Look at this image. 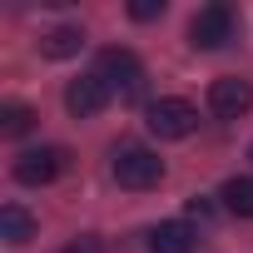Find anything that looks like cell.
<instances>
[{"instance_id": "6da1fadb", "label": "cell", "mask_w": 253, "mask_h": 253, "mask_svg": "<svg viewBox=\"0 0 253 253\" xmlns=\"http://www.w3.org/2000/svg\"><path fill=\"white\" fill-rule=\"evenodd\" d=\"M164 179V159L154 154V149H144V144H124V149H114V184L119 189H154Z\"/></svg>"}, {"instance_id": "7a4b0ae2", "label": "cell", "mask_w": 253, "mask_h": 253, "mask_svg": "<svg viewBox=\"0 0 253 253\" xmlns=\"http://www.w3.org/2000/svg\"><path fill=\"white\" fill-rule=\"evenodd\" d=\"M144 124H149L154 139H189V134L199 129V109H194L189 99L169 94V99H154V104H149Z\"/></svg>"}, {"instance_id": "3957f363", "label": "cell", "mask_w": 253, "mask_h": 253, "mask_svg": "<svg viewBox=\"0 0 253 253\" xmlns=\"http://www.w3.org/2000/svg\"><path fill=\"white\" fill-rule=\"evenodd\" d=\"M104 84H109V94H124V99H134L139 89H144V65H139V55L134 50H104L99 55V70H94Z\"/></svg>"}, {"instance_id": "277c9868", "label": "cell", "mask_w": 253, "mask_h": 253, "mask_svg": "<svg viewBox=\"0 0 253 253\" xmlns=\"http://www.w3.org/2000/svg\"><path fill=\"white\" fill-rule=\"evenodd\" d=\"M233 40V5H204L194 20H189V45L194 50H223Z\"/></svg>"}, {"instance_id": "5b68a950", "label": "cell", "mask_w": 253, "mask_h": 253, "mask_svg": "<svg viewBox=\"0 0 253 253\" xmlns=\"http://www.w3.org/2000/svg\"><path fill=\"white\" fill-rule=\"evenodd\" d=\"M209 109H213L218 119H243V114L253 109V84L238 80V75L213 80V84H209Z\"/></svg>"}, {"instance_id": "8992f818", "label": "cell", "mask_w": 253, "mask_h": 253, "mask_svg": "<svg viewBox=\"0 0 253 253\" xmlns=\"http://www.w3.org/2000/svg\"><path fill=\"white\" fill-rule=\"evenodd\" d=\"M65 164H70V154L65 149H25L20 159H15V179L20 184H30V189H40V184H50V179H60L65 174Z\"/></svg>"}, {"instance_id": "52a82bcc", "label": "cell", "mask_w": 253, "mask_h": 253, "mask_svg": "<svg viewBox=\"0 0 253 253\" xmlns=\"http://www.w3.org/2000/svg\"><path fill=\"white\" fill-rule=\"evenodd\" d=\"M104 104H109V84H104L99 75H80V80L65 84V109H70L75 119H94Z\"/></svg>"}, {"instance_id": "ba28073f", "label": "cell", "mask_w": 253, "mask_h": 253, "mask_svg": "<svg viewBox=\"0 0 253 253\" xmlns=\"http://www.w3.org/2000/svg\"><path fill=\"white\" fill-rule=\"evenodd\" d=\"M199 233L189 223H154L149 228V253H194Z\"/></svg>"}, {"instance_id": "9c48e42d", "label": "cell", "mask_w": 253, "mask_h": 253, "mask_svg": "<svg viewBox=\"0 0 253 253\" xmlns=\"http://www.w3.org/2000/svg\"><path fill=\"white\" fill-rule=\"evenodd\" d=\"M80 50H84V30H80V25H60V30L40 35V55H45V60H70V55H80Z\"/></svg>"}, {"instance_id": "30bf717a", "label": "cell", "mask_w": 253, "mask_h": 253, "mask_svg": "<svg viewBox=\"0 0 253 253\" xmlns=\"http://www.w3.org/2000/svg\"><path fill=\"white\" fill-rule=\"evenodd\" d=\"M0 238H5L10 248L30 243V238H35V218H30L20 204H5V209H0Z\"/></svg>"}, {"instance_id": "8fae6325", "label": "cell", "mask_w": 253, "mask_h": 253, "mask_svg": "<svg viewBox=\"0 0 253 253\" xmlns=\"http://www.w3.org/2000/svg\"><path fill=\"white\" fill-rule=\"evenodd\" d=\"M35 129V109L30 104H5V109H0V134H5V139H25Z\"/></svg>"}, {"instance_id": "7c38bea8", "label": "cell", "mask_w": 253, "mask_h": 253, "mask_svg": "<svg viewBox=\"0 0 253 253\" xmlns=\"http://www.w3.org/2000/svg\"><path fill=\"white\" fill-rule=\"evenodd\" d=\"M218 199H223V209H228V213H238V218H253V179H228Z\"/></svg>"}, {"instance_id": "4fadbf2b", "label": "cell", "mask_w": 253, "mask_h": 253, "mask_svg": "<svg viewBox=\"0 0 253 253\" xmlns=\"http://www.w3.org/2000/svg\"><path fill=\"white\" fill-rule=\"evenodd\" d=\"M129 15H134V20H159V15H164V0H134Z\"/></svg>"}, {"instance_id": "5bb4252c", "label": "cell", "mask_w": 253, "mask_h": 253, "mask_svg": "<svg viewBox=\"0 0 253 253\" xmlns=\"http://www.w3.org/2000/svg\"><path fill=\"white\" fill-rule=\"evenodd\" d=\"M65 253H104V248H99V238H89V233H84V238H75Z\"/></svg>"}, {"instance_id": "9a60e30c", "label": "cell", "mask_w": 253, "mask_h": 253, "mask_svg": "<svg viewBox=\"0 0 253 253\" xmlns=\"http://www.w3.org/2000/svg\"><path fill=\"white\" fill-rule=\"evenodd\" d=\"M189 213H194V218H213V204L199 194V199H189Z\"/></svg>"}, {"instance_id": "2e32d148", "label": "cell", "mask_w": 253, "mask_h": 253, "mask_svg": "<svg viewBox=\"0 0 253 253\" xmlns=\"http://www.w3.org/2000/svg\"><path fill=\"white\" fill-rule=\"evenodd\" d=\"M248 159H253V144H248Z\"/></svg>"}]
</instances>
